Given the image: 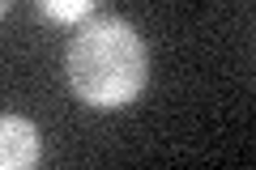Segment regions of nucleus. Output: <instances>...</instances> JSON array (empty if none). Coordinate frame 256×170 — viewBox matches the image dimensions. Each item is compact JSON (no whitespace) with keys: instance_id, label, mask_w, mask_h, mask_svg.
I'll list each match as a JSON object with an SVG mask.
<instances>
[{"instance_id":"4","label":"nucleus","mask_w":256,"mask_h":170,"mask_svg":"<svg viewBox=\"0 0 256 170\" xmlns=\"http://www.w3.org/2000/svg\"><path fill=\"white\" fill-rule=\"evenodd\" d=\"M9 4H13V0H0V9H9Z\"/></svg>"},{"instance_id":"2","label":"nucleus","mask_w":256,"mask_h":170,"mask_svg":"<svg viewBox=\"0 0 256 170\" xmlns=\"http://www.w3.org/2000/svg\"><path fill=\"white\" fill-rule=\"evenodd\" d=\"M38 162V132L30 119L4 115L0 119V166L4 170H26Z\"/></svg>"},{"instance_id":"3","label":"nucleus","mask_w":256,"mask_h":170,"mask_svg":"<svg viewBox=\"0 0 256 170\" xmlns=\"http://www.w3.org/2000/svg\"><path fill=\"white\" fill-rule=\"evenodd\" d=\"M38 9L52 21H60V26H73V21H82L94 9V0H38Z\"/></svg>"},{"instance_id":"1","label":"nucleus","mask_w":256,"mask_h":170,"mask_svg":"<svg viewBox=\"0 0 256 170\" xmlns=\"http://www.w3.org/2000/svg\"><path fill=\"white\" fill-rule=\"evenodd\" d=\"M68 85L90 107H124L146 90L150 55L141 34L120 17H98L68 43Z\"/></svg>"}]
</instances>
